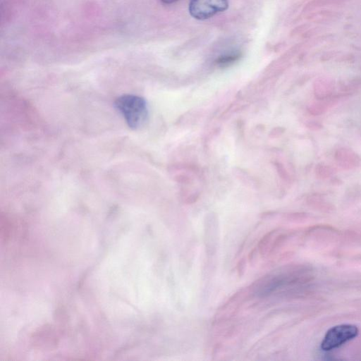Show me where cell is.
<instances>
[{"mask_svg": "<svg viewBox=\"0 0 361 361\" xmlns=\"http://www.w3.org/2000/svg\"><path fill=\"white\" fill-rule=\"evenodd\" d=\"M115 106L130 128H140L147 121V104L142 97L133 94L122 95L116 99Z\"/></svg>", "mask_w": 361, "mask_h": 361, "instance_id": "6da1fadb", "label": "cell"}, {"mask_svg": "<svg viewBox=\"0 0 361 361\" xmlns=\"http://www.w3.org/2000/svg\"><path fill=\"white\" fill-rule=\"evenodd\" d=\"M358 333V328L354 324L334 326L326 331L321 343V348L324 351L335 349L355 338Z\"/></svg>", "mask_w": 361, "mask_h": 361, "instance_id": "7a4b0ae2", "label": "cell"}, {"mask_svg": "<svg viewBox=\"0 0 361 361\" xmlns=\"http://www.w3.org/2000/svg\"><path fill=\"white\" fill-rule=\"evenodd\" d=\"M228 7V0H190V14L198 20L209 18Z\"/></svg>", "mask_w": 361, "mask_h": 361, "instance_id": "3957f363", "label": "cell"}, {"mask_svg": "<svg viewBox=\"0 0 361 361\" xmlns=\"http://www.w3.org/2000/svg\"><path fill=\"white\" fill-rule=\"evenodd\" d=\"M240 57L238 52L230 53L220 56L217 59V63L221 66H225L233 63Z\"/></svg>", "mask_w": 361, "mask_h": 361, "instance_id": "277c9868", "label": "cell"}, {"mask_svg": "<svg viewBox=\"0 0 361 361\" xmlns=\"http://www.w3.org/2000/svg\"><path fill=\"white\" fill-rule=\"evenodd\" d=\"M178 0H161L162 2L165 3V4H172V3H174L176 1H177Z\"/></svg>", "mask_w": 361, "mask_h": 361, "instance_id": "5b68a950", "label": "cell"}]
</instances>
